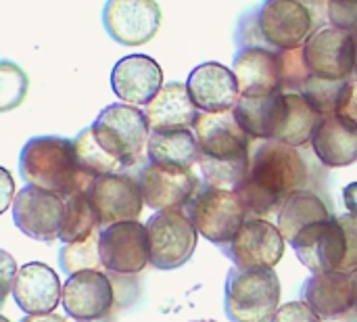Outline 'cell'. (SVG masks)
<instances>
[{
  "instance_id": "cell-47",
  "label": "cell",
  "mask_w": 357,
  "mask_h": 322,
  "mask_svg": "<svg viewBox=\"0 0 357 322\" xmlns=\"http://www.w3.org/2000/svg\"><path fill=\"white\" fill-rule=\"evenodd\" d=\"M0 322H8V321H6V319H4V316H2V319H0Z\"/></svg>"
},
{
  "instance_id": "cell-30",
  "label": "cell",
  "mask_w": 357,
  "mask_h": 322,
  "mask_svg": "<svg viewBox=\"0 0 357 322\" xmlns=\"http://www.w3.org/2000/svg\"><path fill=\"white\" fill-rule=\"evenodd\" d=\"M73 142V151H75V157L82 166V170L96 178V176H102V174H117V172H126V168L115 159L111 157L94 138L92 134V128H84L75 138H71Z\"/></svg>"
},
{
  "instance_id": "cell-32",
  "label": "cell",
  "mask_w": 357,
  "mask_h": 322,
  "mask_svg": "<svg viewBox=\"0 0 357 322\" xmlns=\"http://www.w3.org/2000/svg\"><path fill=\"white\" fill-rule=\"evenodd\" d=\"M345 82L310 75V80L305 82L301 92L305 94V98L314 105V109L322 117H333V115H337V105H339V96H341Z\"/></svg>"
},
{
  "instance_id": "cell-43",
  "label": "cell",
  "mask_w": 357,
  "mask_h": 322,
  "mask_svg": "<svg viewBox=\"0 0 357 322\" xmlns=\"http://www.w3.org/2000/svg\"><path fill=\"white\" fill-rule=\"evenodd\" d=\"M77 322H115V321H113V316H111V314H107V316H102V319H92V321H77Z\"/></svg>"
},
{
  "instance_id": "cell-28",
  "label": "cell",
  "mask_w": 357,
  "mask_h": 322,
  "mask_svg": "<svg viewBox=\"0 0 357 322\" xmlns=\"http://www.w3.org/2000/svg\"><path fill=\"white\" fill-rule=\"evenodd\" d=\"M333 218L326 203L310 191H297L295 195H291L278 210V228L282 233V237L287 239V243L291 245L295 241V237L322 220Z\"/></svg>"
},
{
  "instance_id": "cell-12",
  "label": "cell",
  "mask_w": 357,
  "mask_h": 322,
  "mask_svg": "<svg viewBox=\"0 0 357 322\" xmlns=\"http://www.w3.org/2000/svg\"><path fill=\"white\" fill-rule=\"evenodd\" d=\"M13 220L23 235L50 243L61 237L65 222V197L27 184L15 195Z\"/></svg>"
},
{
  "instance_id": "cell-45",
  "label": "cell",
  "mask_w": 357,
  "mask_h": 322,
  "mask_svg": "<svg viewBox=\"0 0 357 322\" xmlns=\"http://www.w3.org/2000/svg\"><path fill=\"white\" fill-rule=\"evenodd\" d=\"M326 2H357V0H326Z\"/></svg>"
},
{
  "instance_id": "cell-31",
  "label": "cell",
  "mask_w": 357,
  "mask_h": 322,
  "mask_svg": "<svg viewBox=\"0 0 357 322\" xmlns=\"http://www.w3.org/2000/svg\"><path fill=\"white\" fill-rule=\"evenodd\" d=\"M100 228L94 230L88 239L77 243H65L59 251V266L67 277H73L84 270H100Z\"/></svg>"
},
{
  "instance_id": "cell-11",
  "label": "cell",
  "mask_w": 357,
  "mask_h": 322,
  "mask_svg": "<svg viewBox=\"0 0 357 322\" xmlns=\"http://www.w3.org/2000/svg\"><path fill=\"white\" fill-rule=\"evenodd\" d=\"M86 197L100 222V226H111L117 222H134L142 214V193L132 174H102L96 176L88 189Z\"/></svg>"
},
{
  "instance_id": "cell-1",
  "label": "cell",
  "mask_w": 357,
  "mask_h": 322,
  "mask_svg": "<svg viewBox=\"0 0 357 322\" xmlns=\"http://www.w3.org/2000/svg\"><path fill=\"white\" fill-rule=\"evenodd\" d=\"M307 163L297 147L280 140H261L251 153L249 178L236 189L249 218L278 214L280 205L307 184Z\"/></svg>"
},
{
  "instance_id": "cell-5",
  "label": "cell",
  "mask_w": 357,
  "mask_h": 322,
  "mask_svg": "<svg viewBox=\"0 0 357 322\" xmlns=\"http://www.w3.org/2000/svg\"><path fill=\"white\" fill-rule=\"evenodd\" d=\"M280 281L274 268H236L226 279V316L232 322H272L278 312Z\"/></svg>"
},
{
  "instance_id": "cell-39",
  "label": "cell",
  "mask_w": 357,
  "mask_h": 322,
  "mask_svg": "<svg viewBox=\"0 0 357 322\" xmlns=\"http://www.w3.org/2000/svg\"><path fill=\"white\" fill-rule=\"evenodd\" d=\"M0 258H2V262H0V270H2V298H0V302L4 304V300L13 293L15 277H17L19 270H17V264L13 262V258L6 251H2Z\"/></svg>"
},
{
  "instance_id": "cell-14",
  "label": "cell",
  "mask_w": 357,
  "mask_h": 322,
  "mask_svg": "<svg viewBox=\"0 0 357 322\" xmlns=\"http://www.w3.org/2000/svg\"><path fill=\"white\" fill-rule=\"evenodd\" d=\"M287 239L280 228L264 218H249L238 235L224 245V254L236 268H274L282 256Z\"/></svg>"
},
{
  "instance_id": "cell-23",
  "label": "cell",
  "mask_w": 357,
  "mask_h": 322,
  "mask_svg": "<svg viewBox=\"0 0 357 322\" xmlns=\"http://www.w3.org/2000/svg\"><path fill=\"white\" fill-rule=\"evenodd\" d=\"M151 132L192 130L201 115L186 84L167 82L144 109Z\"/></svg>"
},
{
  "instance_id": "cell-24",
  "label": "cell",
  "mask_w": 357,
  "mask_h": 322,
  "mask_svg": "<svg viewBox=\"0 0 357 322\" xmlns=\"http://www.w3.org/2000/svg\"><path fill=\"white\" fill-rule=\"evenodd\" d=\"M284 90L266 96H241L234 111L241 128L255 140H274L284 115Z\"/></svg>"
},
{
  "instance_id": "cell-10",
  "label": "cell",
  "mask_w": 357,
  "mask_h": 322,
  "mask_svg": "<svg viewBox=\"0 0 357 322\" xmlns=\"http://www.w3.org/2000/svg\"><path fill=\"white\" fill-rule=\"evenodd\" d=\"M134 178L140 186L144 205L153 212L184 210L203 182L192 170H172L157 166L151 159L136 166Z\"/></svg>"
},
{
  "instance_id": "cell-33",
  "label": "cell",
  "mask_w": 357,
  "mask_h": 322,
  "mask_svg": "<svg viewBox=\"0 0 357 322\" xmlns=\"http://www.w3.org/2000/svg\"><path fill=\"white\" fill-rule=\"evenodd\" d=\"M280 59V73H282V90L287 92H301L305 82L310 80V67L305 61L303 48L295 50H278Z\"/></svg>"
},
{
  "instance_id": "cell-17",
  "label": "cell",
  "mask_w": 357,
  "mask_h": 322,
  "mask_svg": "<svg viewBox=\"0 0 357 322\" xmlns=\"http://www.w3.org/2000/svg\"><path fill=\"white\" fill-rule=\"evenodd\" d=\"M115 302L111 279L100 270H84L67 279L63 308L75 321H92L111 314Z\"/></svg>"
},
{
  "instance_id": "cell-44",
  "label": "cell",
  "mask_w": 357,
  "mask_h": 322,
  "mask_svg": "<svg viewBox=\"0 0 357 322\" xmlns=\"http://www.w3.org/2000/svg\"><path fill=\"white\" fill-rule=\"evenodd\" d=\"M354 293H356V308H357V270L354 272Z\"/></svg>"
},
{
  "instance_id": "cell-16",
  "label": "cell",
  "mask_w": 357,
  "mask_h": 322,
  "mask_svg": "<svg viewBox=\"0 0 357 322\" xmlns=\"http://www.w3.org/2000/svg\"><path fill=\"white\" fill-rule=\"evenodd\" d=\"M299 262L312 272L341 270L345 260V233L339 218H328L303 228L291 243Z\"/></svg>"
},
{
  "instance_id": "cell-13",
  "label": "cell",
  "mask_w": 357,
  "mask_h": 322,
  "mask_svg": "<svg viewBox=\"0 0 357 322\" xmlns=\"http://www.w3.org/2000/svg\"><path fill=\"white\" fill-rule=\"evenodd\" d=\"M102 268L115 275H138L151 264V243L146 224L117 222L100 228Z\"/></svg>"
},
{
  "instance_id": "cell-6",
  "label": "cell",
  "mask_w": 357,
  "mask_h": 322,
  "mask_svg": "<svg viewBox=\"0 0 357 322\" xmlns=\"http://www.w3.org/2000/svg\"><path fill=\"white\" fill-rule=\"evenodd\" d=\"M184 214L201 237L213 245H228L243 224L249 220V212L236 191H226L201 182L199 191L186 203Z\"/></svg>"
},
{
  "instance_id": "cell-35",
  "label": "cell",
  "mask_w": 357,
  "mask_h": 322,
  "mask_svg": "<svg viewBox=\"0 0 357 322\" xmlns=\"http://www.w3.org/2000/svg\"><path fill=\"white\" fill-rule=\"evenodd\" d=\"M337 117L357 132V78H351L343 84L337 105Z\"/></svg>"
},
{
  "instance_id": "cell-20",
  "label": "cell",
  "mask_w": 357,
  "mask_h": 322,
  "mask_svg": "<svg viewBox=\"0 0 357 322\" xmlns=\"http://www.w3.org/2000/svg\"><path fill=\"white\" fill-rule=\"evenodd\" d=\"M301 300L322 319L337 321L356 308L354 272L331 270L312 275L301 287Z\"/></svg>"
},
{
  "instance_id": "cell-9",
  "label": "cell",
  "mask_w": 357,
  "mask_h": 322,
  "mask_svg": "<svg viewBox=\"0 0 357 322\" xmlns=\"http://www.w3.org/2000/svg\"><path fill=\"white\" fill-rule=\"evenodd\" d=\"M310 73L324 80H351L357 63V38L354 31L324 25L303 46Z\"/></svg>"
},
{
  "instance_id": "cell-19",
  "label": "cell",
  "mask_w": 357,
  "mask_h": 322,
  "mask_svg": "<svg viewBox=\"0 0 357 322\" xmlns=\"http://www.w3.org/2000/svg\"><path fill=\"white\" fill-rule=\"evenodd\" d=\"M186 88L199 111L205 113L232 111L241 98L234 71L215 61L195 67L186 80Z\"/></svg>"
},
{
  "instance_id": "cell-18",
  "label": "cell",
  "mask_w": 357,
  "mask_h": 322,
  "mask_svg": "<svg viewBox=\"0 0 357 322\" xmlns=\"http://www.w3.org/2000/svg\"><path fill=\"white\" fill-rule=\"evenodd\" d=\"M163 86V69L149 54L123 57L111 71V88L128 105L146 107Z\"/></svg>"
},
{
  "instance_id": "cell-29",
  "label": "cell",
  "mask_w": 357,
  "mask_h": 322,
  "mask_svg": "<svg viewBox=\"0 0 357 322\" xmlns=\"http://www.w3.org/2000/svg\"><path fill=\"white\" fill-rule=\"evenodd\" d=\"M100 222L86 197V191H77L65 197V222L61 228L63 243H77L88 239L94 230H98Z\"/></svg>"
},
{
  "instance_id": "cell-8",
  "label": "cell",
  "mask_w": 357,
  "mask_h": 322,
  "mask_svg": "<svg viewBox=\"0 0 357 322\" xmlns=\"http://www.w3.org/2000/svg\"><path fill=\"white\" fill-rule=\"evenodd\" d=\"M151 266L159 270H176L184 266L197 249V228L184 210L155 212L149 222Z\"/></svg>"
},
{
  "instance_id": "cell-22",
  "label": "cell",
  "mask_w": 357,
  "mask_h": 322,
  "mask_svg": "<svg viewBox=\"0 0 357 322\" xmlns=\"http://www.w3.org/2000/svg\"><path fill=\"white\" fill-rule=\"evenodd\" d=\"M13 298L25 314H50L63 302L61 279L42 262L23 264L15 277Z\"/></svg>"
},
{
  "instance_id": "cell-42",
  "label": "cell",
  "mask_w": 357,
  "mask_h": 322,
  "mask_svg": "<svg viewBox=\"0 0 357 322\" xmlns=\"http://www.w3.org/2000/svg\"><path fill=\"white\" fill-rule=\"evenodd\" d=\"M21 322H67L63 316H59V314H27L25 319Z\"/></svg>"
},
{
  "instance_id": "cell-15",
  "label": "cell",
  "mask_w": 357,
  "mask_h": 322,
  "mask_svg": "<svg viewBox=\"0 0 357 322\" xmlns=\"http://www.w3.org/2000/svg\"><path fill=\"white\" fill-rule=\"evenodd\" d=\"M102 25L117 44L140 46L157 36L161 8L155 0H107Z\"/></svg>"
},
{
  "instance_id": "cell-2",
  "label": "cell",
  "mask_w": 357,
  "mask_h": 322,
  "mask_svg": "<svg viewBox=\"0 0 357 322\" xmlns=\"http://www.w3.org/2000/svg\"><path fill=\"white\" fill-rule=\"evenodd\" d=\"M201 147L203 182L236 191L251 172V136L241 128L234 111L205 113L197 117L192 128Z\"/></svg>"
},
{
  "instance_id": "cell-36",
  "label": "cell",
  "mask_w": 357,
  "mask_h": 322,
  "mask_svg": "<svg viewBox=\"0 0 357 322\" xmlns=\"http://www.w3.org/2000/svg\"><path fill=\"white\" fill-rule=\"evenodd\" d=\"M339 222H341V226H343V233H345V245H347V251H345V260H343L341 270L356 272L357 270V214H343V216H339Z\"/></svg>"
},
{
  "instance_id": "cell-48",
  "label": "cell",
  "mask_w": 357,
  "mask_h": 322,
  "mask_svg": "<svg viewBox=\"0 0 357 322\" xmlns=\"http://www.w3.org/2000/svg\"><path fill=\"white\" fill-rule=\"evenodd\" d=\"M356 38H357V34H356ZM356 78H357V63H356Z\"/></svg>"
},
{
  "instance_id": "cell-26",
  "label": "cell",
  "mask_w": 357,
  "mask_h": 322,
  "mask_svg": "<svg viewBox=\"0 0 357 322\" xmlns=\"http://www.w3.org/2000/svg\"><path fill=\"white\" fill-rule=\"evenodd\" d=\"M146 159L172 170H192L201 161V147L192 130L151 132Z\"/></svg>"
},
{
  "instance_id": "cell-40",
  "label": "cell",
  "mask_w": 357,
  "mask_h": 322,
  "mask_svg": "<svg viewBox=\"0 0 357 322\" xmlns=\"http://www.w3.org/2000/svg\"><path fill=\"white\" fill-rule=\"evenodd\" d=\"M0 176H2L0 178V182H2V205H0V210L6 212L10 201H15L17 193H13V178H10V174L6 170H0Z\"/></svg>"
},
{
  "instance_id": "cell-41",
  "label": "cell",
  "mask_w": 357,
  "mask_h": 322,
  "mask_svg": "<svg viewBox=\"0 0 357 322\" xmlns=\"http://www.w3.org/2000/svg\"><path fill=\"white\" fill-rule=\"evenodd\" d=\"M343 203L349 214H357V182H351L343 189Z\"/></svg>"
},
{
  "instance_id": "cell-38",
  "label": "cell",
  "mask_w": 357,
  "mask_h": 322,
  "mask_svg": "<svg viewBox=\"0 0 357 322\" xmlns=\"http://www.w3.org/2000/svg\"><path fill=\"white\" fill-rule=\"evenodd\" d=\"M322 319L301 300V302H289L278 308L272 322H320Z\"/></svg>"
},
{
  "instance_id": "cell-25",
  "label": "cell",
  "mask_w": 357,
  "mask_h": 322,
  "mask_svg": "<svg viewBox=\"0 0 357 322\" xmlns=\"http://www.w3.org/2000/svg\"><path fill=\"white\" fill-rule=\"evenodd\" d=\"M316 157L326 168H345L357 161V132L337 115L324 117L312 138Z\"/></svg>"
},
{
  "instance_id": "cell-4",
  "label": "cell",
  "mask_w": 357,
  "mask_h": 322,
  "mask_svg": "<svg viewBox=\"0 0 357 322\" xmlns=\"http://www.w3.org/2000/svg\"><path fill=\"white\" fill-rule=\"evenodd\" d=\"M90 128L96 142L126 170L144 161L142 157L149 149L151 128L144 111L136 105L113 103L98 113Z\"/></svg>"
},
{
  "instance_id": "cell-34",
  "label": "cell",
  "mask_w": 357,
  "mask_h": 322,
  "mask_svg": "<svg viewBox=\"0 0 357 322\" xmlns=\"http://www.w3.org/2000/svg\"><path fill=\"white\" fill-rule=\"evenodd\" d=\"M2 78H0V84H2V96H4V103H2V109L6 107L8 103V96H13V107L19 105L23 101V94H25V88H27V80H25V73L10 65L8 61L2 63Z\"/></svg>"
},
{
  "instance_id": "cell-37",
  "label": "cell",
  "mask_w": 357,
  "mask_h": 322,
  "mask_svg": "<svg viewBox=\"0 0 357 322\" xmlns=\"http://www.w3.org/2000/svg\"><path fill=\"white\" fill-rule=\"evenodd\" d=\"M331 25L357 34V2H326Z\"/></svg>"
},
{
  "instance_id": "cell-27",
  "label": "cell",
  "mask_w": 357,
  "mask_h": 322,
  "mask_svg": "<svg viewBox=\"0 0 357 322\" xmlns=\"http://www.w3.org/2000/svg\"><path fill=\"white\" fill-rule=\"evenodd\" d=\"M284 115L280 130L274 140H280L291 147H303L312 142L314 132L322 124V115L314 109V105L305 98L303 92H287L284 90Z\"/></svg>"
},
{
  "instance_id": "cell-21",
  "label": "cell",
  "mask_w": 357,
  "mask_h": 322,
  "mask_svg": "<svg viewBox=\"0 0 357 322\" xmlns=\"http://www.w3.org/2000/svg\"><path fill=\"white\" fill-rule=\"evenodd\" d=\"M232 71L241 96H266L282 90L278 50L266 46H243L234 54Z\"/></svg>"
},
{
  "instance_id": "cell-46",
  "label": "cell",
  "mask_w": 357,
  "mask_h": 322,
  "mask_svg": "<svg viewBox=\"0 0 357 322\" xmlns=\"http://www.w3.org/2000/svg\"><path fill=\"white\" fill-rule=\"evenodd\" d=\"M192 322H215V321H192Z\"/></svg>"
},
{
  "instance_id": "cell-7",
  "label": "cell",
  "mask_w": 357,
  "mask_h": 322,
  "mask_svg": "<svg viewBox=\"0 0 357 322\" xmlns=\"http://www.w3.org/2000/svg\"><path fill=\"white\" fill-rule=\"evenodd\" d=\"M320 2L322 0H264L257 8V27L264 42L276 50L303 48L316 31V8H320Z\"/></svg>"
},
{
  "instance_id": "cell-3",
  "label": "cell",
  "mask_w": 357,
  "mask_h": 322,
  "mask_svg": "<svg viewBox=\"0 0 357 322\" xmlns=\"http://www.w3.org/2000/svg\"><path fill=\"white\" fill-rule=\"evenodd\" d=\"M19 172L27 184L63 197L86 191L94 180L82 170L73 142L61 136L29 138L19 157Z\"/></svg>"
}]
</instances>
